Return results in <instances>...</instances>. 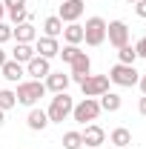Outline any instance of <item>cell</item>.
<instances>
[{
  "label": "cell",
  "mask_w": 146,
  "mask_h": 149,
  "mask_svg": "<svg viewBox=\"0 0 146 149\" xmlns=\"http://www.w3.org/2000/svg\"><path fill=\"white\" fill-rule=\"evenodd\" d=\"M43 95H46V83L43 80H20L15 97H17V103H23V106H35Z\"/></svg>",
  "instance_id": "1"
},
{
  "label": "cell",
  "mask_w": 146,
  "mask_h": 149,
  "mask_svg": "<svg viewBox=\"0 0 146 149\" xmlns=\"http://www.w3.org/2000/svg\"><path fill=\"white\" fill-rule=\"evenodd\" d=\"M72 109H74V100L66 92H57L55 97H52V103H49V109H46L49 123H63V120L72 115Z\"/></svg>",
  "instance_id": "2"
},
{
  "label": "cell",
  "mask_w": 146,
  "mask_h": 149,
  "mask_svg": "<svg viewBox=\"0 0 146 149\" xmlns=\"http://www.w3.org/2000/svg\"><path fill=\"white\" fill-rule=\"evenodd\" d=\"M106 40V20L103 17H89L86 20V26H83V43L86 46H100Z\"/></svg>",
  "instance_id": "3"
},
{
  "label": "cell",
  "mask_w": 146,
  "mask_h": 149,
  "mask_svg": "<svg viewBox=\"0 0 146 149\" xmlns=\"http://www.w3.org/2000/svg\"><path fill=\"white\" fill-rule=\"evenodd\" d=\"M97 115H100V103H97V97H83L80 103H74L72 120H77V123H92V120H97Z\"/></svg>",
  "instance_id": "4"
},
{
  "label": "cell",
  "mask_w": 146,
  "mask_h": 149,
  "mask_svg": "<svg viewBox=\"0 0 146 149\" xmlns=\"http://www.w3.org/2000/svg\"><path fill=\"white\" fill-rule=\"evenodd\" d=\"M138 80H140V72H138L135 66L117 63V66L109 69V83H115V86H135Z\"/></svg>",
  "instance_id": "5"
},
{
  "label": "cell",
  "mask_w": 146,
  "mask_h": 149,
  "mask_svg": "<svg viewBox=\"0 0 146 149\" xmlns=\"http://www.w3.org/2000/svg\"><path fill=\"white\" fill-rule=\"evenodd\" d=\"M80 89H83V97H100L103 92H109V74H89L80 83Z\"/></svg>",
  "instance_id": "6"
},
{
  "label": "cell",
  "mask_w": 146,
  "mask_h": 149,
  "mask_svg": "<svg viewBox=\"0 0 146 149\" xmlns=\"http://www.w3.org/2000/svg\"><path fill=\"white\" fill-rule=\"evenodd\" d=\"M106 40H109L115 49L126 46V43H129V26L123 23V20H112V23H106Z\"/></svg>",
  "instance_id": "7"
},
{
  "label": "cell",
  "mask_w": 146,
  "mask_h": 149,
  "mask_svg": "<svg viewBox=\"0 0 146 149\" xmlns=\"http://www.w3.org/2000/svg\"><path fill=\"white\" fill-rule=\"evenodd\" d=\"M69 66H72L69 77H72L74 83H83V80H86V77L92 74V60H89V55H86V52H80V55L74 57Z\"/></svg>",
  "instance_id": "8"
},
{
  "label": "cell",
  "mask_w": 146,
  "mask_h": 149,
  "mask_svg": "<svg viewBox=\"0 0 146 149\" xmlns=\"http://www.w3.org/2000/svg\"><path fill=\"white\" fill-rule=\"evenodd\" d=\"M80 15H83V0H63L57 9V17L63 23H77Z\"/></svg>",
  "instance_id": "9"
},
{
  "label": "cell",
  "mask_w": 146,
  "mask_h": 149,
  "mask_svg": "<svg viewBox=\"0 0 146 149\" xmlns=\"http://www.w3.org/2000/svg\"><path fill=\"white\" fill-rule=\"evenodd\" d=\"M52 72V60L35 55L29 63H26V74H32V80H46V74Z\"/></svg>",
  "instance_id": "10"
},
{
  "label": "cell",
  "mask_w": 146,
  "mask_h": 149,
  "mask_svg": "<svg viewBox=\"0 0 146 149\" xmlns=\"http://www.w3.org/2000/svg\"><path fill=\"white\" fill-rule=\"evenodd\" d=\"M57 52H60V43H57V37H37L35 40V55L46 57V60H52V57H57Z\"/></svg>",
  "instance_id": "11"
},
{
  "label": "cell",
  "mask_w": 146,
  "mask_h": 149,
  "mask_svg": "<svg viewBox=\"0 0 146 149\" xmlns=\"http://www.w3.org/2000/svg\"><path fill=\"white\" fill-rule=\"evenodd\" d=\"M3 6H6V15L12 17V23H15V26L29 20V9H26V0H3Z\"/></svg>",
  "instance_id": "12"
},
{
  "label": "cell",
  "mask_w": 146,
  "mask_h": 149,
  "mask_svg": "<svg viewBox=\"0 0 146 149\" xmlns=\"http://www.w3.org/2000/svg\"><path fill=\"white\" fill-rule=\"evenodd\" d=\"M80 138H83V146H86V149H97L103 141H106V132L100 129L97 123H89L86 129L80 132Z\"/></svg>",
  "instance_id": "13"
},
{
  "label": "cell",
  "mask_w": 146,
  "mask_h": 149,
  "mask_svg": "<svg viewBox=\"0 0 146 149\" xmlns=\"http://www.w3.org/2000/svg\"><path fill=\"white\" fill-rule=\"evenodd\" d=\"M69 83H72V77L63 72H49L46 74V92H66L69 89Z\"/></svg>",
  "instance_id": "14"
},
{
  "label": "cell",
  "mask_w": 146,
  "mask_h": 149,
  "mask_svg": "<svg viewBox=\"0 0 146 149\" xmlns=\"http://www.w3.org/2000/svg\"><path fill=\"white\" fill-rule=\"evenodd\" d=\"M12 37H15L17 43H35V40H37V32H35V26H32V20L12 26Z\"/></svg>",
  "instance_id": "15"
},
{
  "label": "cell",
  "mask_w": 146,
  "mask_h": 149,
  "mask_svg": "<svg viewBox=\"0 0 146 149\" xmlns=\"http://www.w3.org/2000/svg\"><path fill=\"white\" fill-rule=\"evenodd\" d=\"M0 72H3V77H6L9 83H20L23 74H26V69H23V63H17V60H6V63L0 66Z\"/></svg>",
  "instance_id": "16"
},
{
  "label": "cell",
  "mask_w": 146,
  "mask_h": 149,
  "mask_svg": "<svg viewBox=\"0 0 146 149\" xmlns=\"http://www.w3.org/2000/svg\"><path fill=\"white\" fill-rule=\"evenodd\" d=\"M26 123H29V129H32V132H43L46 126H49V115H46V109H37V106H32L29 118H26Z\"/></svg>",
  "instance_id": "17"
},
{
  "label": "cell",
  "mask_w": 146,
  "mask_h": 149,
  "mask_svg": "<svg viewBox=\"0 0 146 149\" xmlns=\"http://www.w3.org/2000/svg\"><path fill=\"white\" fill-rule=\"evenodd\" d=\"M63 40L72 43V46H80L83 43V26L80 23H66L63 26Z\"/></svg>",
  "instance_id": "18"
},
{
  "label": "cell",
  "mask_w": 146,
  "mask_h": 149,
  "mask_svg": "<svg viewBox=\"0 0 146 149\" xmlns=\"http://www.w3.org/2000/svg\"><path fill=\"white\" fill-rule=\"evenodd\" d=\"M97 103H100V112H117L120 106H123V100H120L117 92H103Z\"/></svg>",
  "instance_id": "19"
},
{
  "label": "cell",
  "mask_w": 146,
  "mask_h": 149,
  "mask_svg": "<svg viewBox=\"0 0 146 149\" xmlns=\"http://www.w3.org/2000/svg\"><path fill=\"white\" fill-rule=\"evenodd\" d=\"M63 26H66V23L57 17V15H52V17L43 20V35L46 37H57V35H63Z\"/></svg>",
  "instance_id": "20"
},
{
  "label": "cell",
  "mask_w": 146,
  "mask_h": 149,
  "mask_svg": "<svg viewBox=\"0 0 146 149\" xmlns=\"http://www.w3.org/2000/svg\"><path fill=\"white\" fill-rule=\"evenodd\" d=\"M32 57H35V46L32 43H17L15 52H12V60H17V63H29Z\"/></svg>",
  "instance_id": "21"
},
{
  "label": "cell",
  "mask_w": 146,
  "mask_h": 149,
  "mask_svg": "<svg viewBox=\"0 0 146 149\" xmlns=\"http://www.w3.org/2000/svg\"><path fill=\"white\" fill-rule=\"evenodd\" d=\"M109 141H112V143H115L117 149H126L129 143H132V132H129V129H123V126H117V129L112 132V138H109Z\"/></svg>",
  "instance_id": "22"
},
{
  "label": "cell",
  "mask_w": 146,
  "mask_h": 149,
  "mask_svg": "<svg viewBox=\"0 0 146 149\" xmlns=\"http://www.w3.org/2000/svg\"><path fill=\"white\" fill-rule=\"evenodd\" d=\"M117 60H120V63H126V66H135V60H138V52H135V46H132V43L120 46V49H117Z\"/></svg>",
  "instance_id": "23"
},
{
  "label": "cell",
  "mask_w": 146,
  "mask_h": 149,
  "mask_svg": "<svg viewBox=\"0 0 146 149\" xmlns=\"http://www.w3.org/2000/svg\"><path fill=\"white\" fill-rule=\"evenodd\" d=\"M12 106H17V97H15V92H12V89H0V109L9 112Z\"/></svg>",
  "instance_id": "24"
},
{
  "label": "cell",
  "mask_w": 146,
  "mask_h": 149,
  "mask_svg": "<svg viewBox=\"0 0 146 149\" xmlns=\"http://www.w3.org/2000/svg\"><path fill=\"white\" fill-rule=\"evenodd\" d=\"M80 146H83L80 132H66L63 135V149H80Z\"/></svg>",
  "instance_id": "25"
},
{
  "label": "cell",
  "mask_w": 146,
  "mask_h": 149,
  "mask_svg": "<svg viewBox=\"0 0 146 149\" xmlns=\"http://www.w3.org/2000/svg\"><path fill=\"white\" fill-rule=\"evenodd\" d=\"M80 52H83V49H80V46H72V43H66V46H63V49H60V52H57V55L63 57V60H66V63H72L74 57L80 55Z\"/></svg>",
  "instance_id": "26"
},
{
  "label": "cell",
  "mask_w": 146,
  "mask_h": 149,
  "mask_svg": "<svg viewBox=\"0 0 146 149\" xmlns=\"http://www.w3.org/2000/svg\"><path fill=\"white\" fill-rule=\"evenodd\" d=\"M6 40H12V26L0 20V43H6Z\"/></svg>",
  "instance_id": "27"
},
{
  "label": "cell",
  "mask_w": 146,
  "mask_h": 149,
  "mask_svg": "<svg viewBox=\"0 0 146 149\" xmlns=\"http://www.w3.org/2000/svg\"><path fill=\"white\" fill-rule=\"evenodd\" d=\"M135 52H138V57H146V35L135 43Z\"/></svg>",
  "instance_id": "28"
},
{
  "label": "cell",
  "mask_w": 146,
  "mask_h": 149,
  "mask_svg": "<svg viewBox=\"0 0 146 149\" xmlns=\"http://www.w3.org/2000/svg\"><path fill=\"white\" fill-rule=\"evenodd\" d=\"M135 15L146 20V0H138V3H135Z\"/></svg>",
  "instance_id": "29"
},
{
  "label": "cell",
  "mask_w": 146,
  "mask_h": 149,
  "mask_svg": "<svg viewBox=\"0 0 146 149\" xmlns=\"http://www.w3.org/2000/svg\"><path fill=\"white\" fill-rule=\"evenodd\" d=\"M138 112H140V115H143V118H146V95H143V97H140V103H138Z\"/></svg>",
  "instance_id": "30"
},
{
  "label": "cell",
  "mask_w": 146,
  "mask_h": 149,
  "mask_svg": "<svg viewBox=\"0 0 146 149\" xmlns=\"http://www.w3.org/2000/svg\"><path fill=\"white\" fill-rule=\"evenodd\" d=\"M138 83H140V92L146 95V74H140V80H138Z\"/></svg>",
  "instance_id": "31"
},
{
  "label": "cell",
  "mask_w": 146,
  "mask_h": 149,
  "mask_svg": "<svg viewBox=\"0 0 146 149\" xmlns=\"http://www.w3.org/2000/svg\"><path fill=\"white\" fill-rule=\"evenodd\" d=\"M6 17V6H3V0H0V20Z\"/></svg>",
  "instance_id": "32"
},
{
  "label": "cell",
  "mask_w": 146,
  "mask_h": 149,
  "mask_svg": "<svg viewBox=\"0 0 146 149\" xmlns=\"http://www.w3.org/2000/svg\"><path fill=\"white\" fill-rule=\"evenodd\" d=\"M6 60H9V57H6V52H3V49H0V66H3Z\"/></svg>",
  "instance_id": "33"
},
{
  "label": "cell",
  "mask_w": 146,
  "mask_h": 149,
  "mask_svg": "<svg viewBox=\"0 0 146 149\" xmlns=\"http://www.w3.org/2000/svg\"><path fill=\"white\" fill-rule=\"evenodd\" d=\"M3 123H6V112L0 109V126H3Z\"/></svg>",
  "instance_id": "34"
},
{
  "label": "cell",
  "mask_w": 146,
  "mask_h": 149,
  "mask_svg": "<svg viewBox=\"0 0 146 149\" xmlns=\"http://www.w3.org/2000/svg\"><path fill=\"white\" fill-rule=\"evenodd\" d=\"M126 3H138V0H126Z\"/></svg>",
  "instance_id": "35"
},
{
  "label": "cell",
  "mask_w": 146,
  "mask_h": 149,
  "mask_svg": "<svg viewBox=\"0 0 146 149\" xmlns=\"http://www.w3.org/2000/svg\"><path fill=\"white\" fill-rule=\"evenodd\" d=\"M57 3H63V0H57Z\"/></svg>",
  "instance_id": "36"
},
{
  "label": "cell",
  "mask_w": 146,
  "mask_h": 149,
  "mask_svg": "<svg viewBox=\"0 0 146 149\" xmlns=\"http://www.w3.org/2000/svg\"><path fill=\"white\" fill-rule=\"evenodd\" d=\"M80 149H86V146H80Z\"/></svg>",
  "instance_id": "37"
}]
</instances>
